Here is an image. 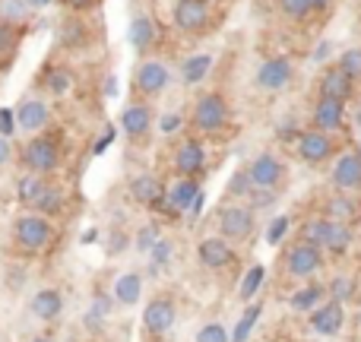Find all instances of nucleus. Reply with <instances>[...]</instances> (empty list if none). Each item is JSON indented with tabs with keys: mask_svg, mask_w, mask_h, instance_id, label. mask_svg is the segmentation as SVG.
<instances>
[{
	"mask_svg": "<svg viewBox=\"0 0 361 342\" xmlns=\"http://www.w3.org/2000/svg\"><path fill=\"white\" fill-rule=\"evenodd\" d=\"M228 118H231V108L222 92H206V95H200L197 105H193V127H197L200 133L225 130Z\"/></svg>",
	"mask_w": 361,
	"mask_h": 342,
	"instance_id": "1",
	"label": "nucleus"
},
{
	"mask_svg": "<svg viewBox=\"0 0 361 342\" xmlns=\"http://www.w3.org/2000/svg\"><path fill=\"white\" fill-rule=\"evenodd\" d=\"M23 162H25V169L32 174H38V178L51 174L61 169V146L51 137H32L23 149Z\"/></svg>",
	"mask_w": 361,
	"mask_h": 342,
	"instance_id": "2",
	"label": "nucleus"
},
{
	"mask_svg": "<svg viewBox=\"0 0 361 342\" xmlns=\"http://www.w3.org/2000/svg\"><path fill=\"white\" fill-rule=\"evenodd\" d=\"M16 244L23 250H29V254H38V250H44L51 244V238H54V228H51V222L44 216H23L16 222Z\"/></svg>",
	"mask_w": 361,
	"mask_h": 342,
	"instance_id": "3",
	"label": "nucleus"
},
{
	"mask_svg": "<svg viewBox=\"0 0 361 342\" xmlns=\"http://www.w3.org/2000/svg\"><path fill=\"white\" fill-rule=\"evenodd\" d=\"M257 228V219L250 206H225L222 216H219V231H222L225 241H247Z\"/></svg>",
	"mask_w": 361,
	"mask_h": 342,
	"instance_id": "4",
	"label": "nucleus"
},
{
	"mask_svg": "<svg viewBox=\"0 0 361 342\" xmlns=\"http://www.w3.org/2000/svg\"><path fill=\"white\" fill-rule=\"evenodd\" d=\"M169 83H171V73L162 61H143L133 70V89H137V95H143V99L162 95L165 89H169Z\"/></svg>",
	"mask_w": 361,
	"mask_h": 342,
	"instance_id": "5",
	"label": "nucleus"
},
{
	"mask_svg": "<svg viewBox=\"0 0 361 342\" xmlns=\"http://www.w3.org/2000/svg\"><path fill=\"white\" fill-rule=\"evenodd\" d=\"M292 80H295V67L288 57H267L260 63V70H257V86L263 92H282V89H288Z\"/></svg>",
	"mask_w": 361,
	"mask_h": 342,
	"instance_id": "6",
	"label": "nucleus"
},
{
	"mask_svg": "<svg viewBox=\"0 0 361 342\" xmlns=\"http://www.w3.org/2000/svg\"><path fill=\"white\" fill-rule=\"evenodd\" d=\"M282 178H286V169H282V162L276 156H269V152H260L247 169V181L257 190H276V187L282 184Z\"/></svg>",
	"mask_w": 361,
	"mask_h": 342,
	"instance_id": "7",
	"label": "nucleus"
},
{
	"mask_svg": "<svg viewBox=\"0 0 361 342\" xmlns=\"http://www.w3.org/2000/svg\"><path fill=\"white\" fill-rule=\"evenodd\" d=\"M209 13H212V6L203 4V0H178L171 16H175V25L180 32L197 35V32H203L209 25Z\"/></svg>",
	"mask_w": 361,
	"mask_h": 342,
	"instance_id": "8",
	"label": "nucleus"
},
{
	"mask_svg": "<svg viewBox=\"0 0 361 342\" xmlns=\"http://www.w3.org/2000/svg\"><path fill=\"white\" fill-rule=\"evenodd\" d=\"M324 267V254L311 244H295L292 250L286 254V273L295 276V279H311L317 269Z\"/></svg>",
	"mask_w": 361,
	"mask_h": 342,
	"instance_id": "9",
	"label": "nucleus"
},
{
	"mask_svg": "<svg viewBox=\"0 0 361 342\" xmlns=\"http://www.w3.org/2000/svg\"><path fill=\"white\" fill-rule=\"evenodd\" d=\"M317 89H320V99H333V102H343L345 105V102L355 95V80H349L336 63H330V67L320 70Z\"/></svg>",
	"mask_w": 361,
	"mask_h": 342,
	"instance_id": "10",
	"label": "nucleus"
},
{
	"mask_svg": "<svg viewBox=\"0 0 361 342\" xmlns=\"http://www.w3.org/2000/svg\"><path fill=\"white\" fill-rule=\"evenodd\" d=\"M336 152L333 146V137L330 133H320V130H305L298 133V159L307 165H320Z\"/></svg>",
	"mask_w": 361,
	"mask_h": 342,
	"instance_id": "11",
	"label": "nucleus"
},
{
	"mask_svg": "<svg viewBox=\"0 0 361 342\" xmlns=\"http://www.w3.org/2000/svg\"><path fill=\"white\" fill-rule=\"evenodd\" d=\"M175 317H178L175 301L171 298H152L143 311V326H146L149 336H165V333L175 326Z\"/></svg>",
	"mask_w": 361,
	"mask_h": 342,
	"instance_id": "12",
	"label": "nucleus"
},
{
	"mask_svg": "<svg viewBox=\"0 0 361 342\" xmlns=\"http://www.w3.org/2000/svg\"><path fill=\"white\" fill-rule=\"evenodd\" d=\"M333 187H336L339 193L361 190V156L358 152H345V156L336 159V165H333Z\"/></svg>",
	"mask_w": 361,
	"mask_h": 342,
	"instance_id": "13",
	"label": "nucleus"
},
{
	"mask_svg": "<svg viewBox=\"0 0 361 342\" xmlns=\"http://www.w3.org/2000/svg\"><path fill=\"white\" fill-rule=\"evenodd\" d=\"M311 121H314V130H320V133L339 130L345 124V105L333 99H317L311 108Z\"/></svg>",
	"mask_w": 361,
	"mask_h": 342,
	"instance_id": "14",
	"label": "nucleus"
},
{
	"mask_svg": "<svg viewBox=\"0 0 361 342\" xmlns=\"http://www.w3.org/2000/svg\"><path fill=\"white\" fill-rule=\"evenodd\" d=\"M197 257L206 269H225L235 263V250L225 238H203L197 248Z\"/></svg>",
	"mask_w": 361,
	"mask_h": 342,
	"instance_id": "15",
	"label": "nucleus"
},
{
	"mask_svg": "<svg viewBox=\"0 0 361 342\" xmlns=\"http://www.w3.org/2000/svg\"><path fill=\"white\" fill-rule=\"evenodd\" d=\"M206 169V152L200 140H184L175 152V171L180 178H197Z\"/></svg>",
	"mask_w": 361,
	"mask_h": 342,
	"instance_id": "16",
	"label": "nucleus"
},
{
	"mask_svg": "<svg viewBox=\"0 0 361 342\" xmlns=\"http://www.w3.org/2000/svg\"><path fill=\"white\" fill-rule=\"evenodd\" d=\"M121 127H124V133L130 140H143L146 133L152 130V108L146 105V102H133V105H127L124 114H121Z\"/></svg>",
	"mask_w": 361,
	"mask_h": 342,
	"instance_id": "17",
	"label": "nucleus"
},
{
	"mask_svg": "<svg viewBox=\"0 0 361 342\" xmlns=\"http://www.w3.org/2000/svg\"><path fill=\"white\" fill-rule=\"evenodd\" d=\"M343 324H345V311L339 301H326V305H317L311 311V326L317 333H324V336H336L343 330Z\"/></svg>",
	"mask_w": 361,
	"mask_h": 342,
	"instance_id": "18",
	"label": "nucleus"
},
{
	"mask_svg": "<svg viewBox=\"0 0 361 342\" xmlns=\"http://www.w3.org/2000/svg\"><path fill=\"white\" fill-rule=\"evenodd\" d=\"M13 118H16V127L19 130H25V133H38L44 124H48V118H51V111H48V105L44 102H38V99H25L23 105L13 111Z\"/></svg>",
	"mask_w": 361,
	"mask_h": 342,
	"instance_id": "19",
	"label": "nucleus"
},
{
	"mask_svg": "<svg viewBox=\"0 0 361 342\" xmlns=\"http://www.w3.org/2000/svg\"><path fill=\"white\" fill-rule=\"evenodd\" d=\"M200 193H203V190H200L197 178H180V181H175V184L169 187V193H165V200H169V206H171V209H175L178 216H180V212H187V209H190V206H193V200H197Z\"/></svg>",
	"mask_w": 361,
	"mask_h": 342,
	"instance_id": "20",
	"label": "nucleus"
},
{
	"mask_svg": "<svg viewBox=\"0 0 361 342\" xmlns=\"http://www.w3.org/2000/svg\"><path fill=\"white\" fill-rule=\"evenodd\" d=\"M127 35H130V44L133 51H140V54H146V51L156 44V23H152V16H146V13H140V16L130 19V29H127Z\"/></svg>",
	"mask_w": 361,
	"mask_h": 342,
	"instance_id": "21",
	"label": "nucleus"
},
{
	"mask_svg": "<svg viewBox=\"0 0 361 342\" xmlns=\"http://www.w3.org/2000/svg\"><path fill=\"white\" fill-rule=\"evenodd\" d=\"M61 311H63V298L57 288H42L32 298V314L38 320H54V317H61Z\"/></svg>",
	"mask_w": 361,
	"mask_h": 342,
	"instance_id": "22",
	"label": "nucleus"
},
{
	"mask_svg": "<svg viewBox=\"0 0 361 342\" xmlns=\"http://www.w3.org/2000/svg\"><path fill=\"white\" fill-rule=\"evenodd\" d=\"M130 193H133V200L137 203H143V206H152L156 200H162L165 197V187L159 184L152 174H140V178H133L130 181Z\"/></svg>",
	"mask_w": 361,
	"mask_h": 342,
	"instance_id": "23",
	"label": "nucleus"
},
{
	"mask_svg": "<svg viewBox=\"0 0 361 342\" xmlns=\"http://www.w3.org/2000/svg\"><path fill=\"white\" fill-rule=\"evenodd\" d=\"M352 225H345V222H330L326 219V238H324V248L330 250V254H345V250L352 248Z\"/></svg>",
	"mask_w": 361,
	"mask_h": 342,
	"instance_id": "24",
	"label": "nucleus"
},
{
	"mask_svg": "<svg viewBox=\"0 0 361 342\" xmlns=\"http://www.w3.org/2000/svg\"><path fill=\"white\" fill-rule=\"evenodd\" d=\"M140 295H143V276L140 273H124L114 279V298L121 301V305H137Z\"/></svg>",
	"mask_w": 361,
	"mask_h": 342,
	"instance_id": "25",
	"label": "nucleus"
},
{
	"mask_svg": "<svg viewBox=\"0 0 361 342\" xmlns=\"http://www.w3.org/2000/svg\"><path fill=\"white\" fill-rule=\"evenodd\" d=\"M355 216H358V206L352 203V200L345 197V193H336V197L326 200V216H324V219H330V222H345V225H349Z\"/></svg>",
	"mask_w": 361,
	"mask_h": 342,
	"instance_id": "26",
	"label": "nucleus"
},
{
	"mask_svg": "<svg viewBox=\"0 0 361 342\" xmlns=\"http://www.w3.org/2000/svg\"><path fill=\"white\" fill-rule=\"evenodd\" d=\"M44 187H48V181H44V178H38V174H25V178H19L16 193H19V200H23L25 206H32V209H35V203L42 200Z\"/></svg>",
	"mask_w": 361,
	"mask_h": 342,
	"instance_id": "27",
	"label": "nucleus"
},
{
	"mask_svg": "<svg viewBox=\"0 0 361 342\" xmlns=\"http://www.w3.org/2000/svg\"><path fill=\"white\" fill-rule=\"evenodd\" d=\"M324 295H326V286H317V282L298 288V292L292 295V311H314V307L320 305V298H324Z\"/></svg>",
	"mask_w": 361,
	"mask_h": 342,
	"instance_id": "28",
	"label": "nucleus"
},
{
	"mask_svg": "<svg viewBox=\"0 0 361 342\" xmlns=\"http://www.w3.org/2000/svg\"><path fill=\"white\" fill-rule=\"evenodd\" d=\"M260 314H263V305H250L247 311L241 314V320L235 324V330H231L228 342H247L250 333H254V326H257V320H260Z\"/></svg>",
	"mask_w": 361,
	"mask_h": 342,
	"instance_id": "29",
	"label": "nucleus"
},
{
	"mask_svg": "<svg viewBox=\"0 0 361 342\" xmlns=\"http://www.w3.org/2000/svg\"><path fill=\"white\" fill-rule=\"evenodd\" d=\"M263 282H267V267L257 263V267H250L241 279V288H238V292H241V301H254L257 292L263 288Z\"/></svg>",
	"mask_w": 361,
	"mask_h": 342,
	"instance_id": "30",
	"label": "nucleus"
},
{
	"mask_svg": "<svg viewBox=\"0 0 361 342\" xmlns=\"http://www.w3.org/2000/svg\"><path fill=\"white\" fill-rule=\"evenodd\" d=\"M209 70H212V57L209 54H193L190 61L184 63V83L187 86H197V83L206 80Z\"/></svg>",
	"mask_w": 361,
	"mask_h": 342,
	"instance_id": "31",
	"label": "nucleus"
},
{
	"mask_svg": "<svg viewBox=\"0 0 361 342\" xmlns=\"http://www.w3.org/2000/svg\"><path fill=\"white\" fill-rule=\"evenodd\" d=\"M301 244H311V248H324V238H326V219H307L305 225H301Z\"/></svg>",
	"mask_w": 361,
	"mask_h": 342,
	"instance_id": "32",
	"label": "nucleus"
},
{
	"mask_svg": "<svg viewBox=\"0 0 361 342\" xmlns=\"http://www.w3.org/2000/svg\"><path fill=\"white\" fill-rule=\"evenodd\" d=\"M44 89H48L51 95H67L70 89H73V73L63 70V67L48 70V76H44Z\"/></svg>",
	"mask_w": 361,
	"mask_h": 342,
	"instance_id": "33",
	"label": "nucleus"
},
{
	"mask_svg": "<svg viewBox=\"0 0 361 342\" xmlns=\"http://www.w3.org/2000/svg\"><path fill=\"white\" fill-rule=\"evenodd\" d=\"M279 4V13L286 19H292V23H305L307 16H311V4L307 0H276Z\"/></svg>",
	"mask_w": 361,
	"mask_h": 342,
	"instance_id": "34",
	"label": "nucleus"
},
{
	"mask_svg": "<svg viewBox=\"0 0 361 342\" xmlns=\"http://www.w3.org/2000/svg\"><path fill=\"white\" fill-rule=\"evenodd\" d=\"M336 67L343 70L349 80H358L361 76V48H349V51H343V54L336 57Z\"/></svg>",
	"mask_w": 361,
	"mask_h": 342,
	"instance_id": "35",
	"label": "nucleus"
},
{
	"mask_svg": "<svg viewBox=\"0 0 361 342\" xmlns=\"http://www.w3.org/2000/svg\"><path fill=\"white\" fill-rule=\"evenodd\" d=\"M61 206H63L61 190L48 184V187H44V193H42V200L35 203V209H38V212H48V216H54V212H61Z\"/></svg>",
	"mask_w": 361,
	"mask_h": 342,
	"instance_id": "36",
	"label": "nucleus"
},
{
	"mask_svg": "<svg viewBox=\"0 0 361 342\" xmlns=\"http://www.w3.org/2000/svg\"><path fill=\"white\" fill-rule=\"evenodd\" d=\"M13 51H16V29H13V23L0 19V63H6Z\"/></svg>",
	"mask_w": 361,
	"mask_h": 342,
	"instance_id": "37",
	"label": "nucleus"
},
{
	"mask_svg": "<svg viewBox=\"0 0 361 342\" xmlns=\"http://www.w3.org/2000/svg\"><path fill=\"white\" fill-rule=\"evenodd\" d=\"M352 286H355V282H352L349 276H336V279L326 286V292H330V301H339V305H345V301L352 298Z\"/></svg>",
	"mask_w": 361,
	"mask_h": 342,
	"instance_id": "38",
	"label": "nucleus"
},
{
	"mask_svg": "<svg viewBox=\"0 0 361 342\" xmlns=\"http://www.w3.org/2000/svg\"><path fill=\"white\" fill-rule=\"evenodd\" d=\"M288 228H292V219H288V216H276L273 222H269V228H267V241L269 244H279L282 238L288 235Z\"/></svg>",
	"mask_w": 361,
	"mask_h": 342,
	"instance_id": "39",
	"label": "nucleus"
},
{
	"mask_svg": "<svg viewBox=\"0 0 361 342\" xmlns=\"http://www.w3.org/2000/svg\"><path fill=\"white\" fill-rule=\"evenodd\" d=\"M149 257H152V267H156V269H162L165 263H169V257H171V241H165V238H159V241L152 244Z\"/></svg>",
	"mask_w": 361,
	"mask_h": 342,
	"instance_id": "40",
	"label": "nucleus"
},
{
	"mask_svg": "<svg viewBox=\"0 0 361 342\" xmlns=\"http://www.w3.org/2000/svg\"><path fill=\"white\" fill-rule=\"evenodd\" d=\"M156 241H159V225H143V228H140V235H137V250L149 254Z\"/></svg>",
	"mask_w": 361,
	"mask_h": 342,
	"instance_id": "41",
	"label": "nucleus"
},
{
	"mask_svg": "<svg viewBox=\"0 0 361 342\" xmlns=\"http://www.w3.org/2000/svg\"><path fill=\"white\" fill-rule=\"evenodd\" d=\"M197 342H228V333H225V326H219V324H206L203 330L197 333Z\"/></svg>",
	"mask_w": 361,
	"mask_h": 342,
	"instance_id": "42",
	"label": "nucleus"
},
{
	"mask_svg": "<svg viewBox=\"0 0 361 342\" xmlns=\"http://www.w3.org/2000/svg\"><path fill=\"white\" fill-rule=\"evenodd\" d=\"M250 190H254V187H250V181H247V171H241V174H235V178H231V184H228L231 197H247Z\"/></svg>",
	"mask_w": 361,
	"mask_h": 342,
	"instance_id": "43",
	"label": "nucleus"
},
{
	"mask_svg": "<svg viewBox=\"0 0 361 342\" xmlns=\"http://www.w3.org/2000/svg\"><path fill=\"white\" fill-rule=\"evenodd\" d=\"M25 16V0H4V16L0 19H23Z\"/></svg>",
	"mask_w": 361,
	"mask_h": 342,
	"instance_id": "44",
	"label": "nucleus"
},
{
	"mask_svg": "<svg viewBox=\"0 0 361 342\" xmlns=\"http://www.w3.org/2000/svg\"><path fill=\"white\" fill-rule=\"evenodd\" d=\"M16 130V118H13V108H0V137H13Z\"/></svg>",
	"mask_w": 361,
	"mask_h": 342,
	"instance_id": "45",
	"label": "nucleus"
},
{
	"mask_svg": "<svg viewBox=\"0 0 361 342\" xmlns=\"http://www.w3.org/2000/svg\"><path fill=\"white\" fill-rule=\"evenodd\" d=\"M178 127H180V118H178V114H165V118H162V133H175Z\"/></svg>",
	"mask_w": 361,
	"mask_h": 342,
	"instance_id": "46",
	"label": "nucleus"
},
{
	"mask_svg": "<svg viewBox=\"0 0 361 342\" xmlns=\"http://www.w3.org/2000/svg\"><path fill=\"white\" fill-rule=\"evenodd\" d=\"M63 4L70 6V10H76V13H82V10H92L99 0H63Z\"/></svg>",
	"mask_w": 361,
	"mask_h": 342,
	"instance_id": "47",
	"label": "nucleus"
},
{
	"mask_svg": "<svg viewBox=\"0 0 361 342\" xmlns=\"http://www.w3.org/2000/svg\"><path fill=\"white\" fill-rule=\"evenodd\" d=\"M10 156H13V149H10V140H4V137H0V169H4V165L10 162Z\"/></svg>",
	"mask_w": 361,
	"mask_h": 342,
	"instance_id": "48",
	"label": "nucleus"
},
{
	"mask_svg": "<svg viewBox=\"0 0 361 342\" xmlns=\"http://www.w3.org/2000/svg\"><path fill=\"white\" fill-rule=\"evenodd\" d=\"M111 140H114V130H105V137H102L99 143H95V152H105V149H108V143H111Z\"/></svg>",
	"mask_w": 361,
	"mask_h": 342,
	"instance_id": "49",
	"label": "nucleus"
},
{
	"mask_svg": "<svg viewBox=\"0 0 361 342\" xmlns=\"http://www.w3.org/2000/svg\"><path fill=\"white\" fill-rule=\"evenodd\" d=\"M307 4H311V13H320V10H326L333 0H307Z\"/></svg>",
	"mask_w": 361,
	"mask_h": 342,
	"instance_id": "50",
	"label": "nucleus"
},
{
	"mask_svg": "<svg viewBox=\"0 0 361 342\" xmlns=\"http://www.w3.org/2000/svg\"><path fill=\"white\" fill-rule=\"evenodd\" d=\"M51 0H25V6H48Z\"/></svg>",
	"mask_w": 361,
	"mask_h": 342,
	"instance_id": "51",
	"label": "nucleus"
},
{
	"mask_svg": "<svg viewBox=\"0 0 361 342\" xmlns=\"http://www.w3.org/2000/svg\"><path fill=\"white\" fill-rule=\"evenodd\" d=\"M32 342H54V339H51V336H35Z\"/></svg>",
	"mask_w": 361,
	"mask_h": 342,
	"instance_id": "52",
	"label": "nucleus"
},
{
	"mask_svg": "<svg viewBox=\"0 0 361 342\" xmlns=\"http://www.w3.org/2000/svg\"><path fill=\"white\" fill-rule=\"evenodd\" d=\"M203 4H209V6H212V4H216V0H203Z\"/></svg>",
	"mask_w": 361,
	"mask_h": 342,
	"instance_id": "53",
	"label": "nucleus"
},
{
	"mask_svg": "<svg viewBox=\"0 0 361 342\" xmlns=\"http://www.w3.org/2000/svg\"><path fill=\"white\" fill-rule=\"evenodd\" d=\"M358 156H361V140H358Z\"/></svg>",
	"mask_w": 361,
	"mask_h": 342,
	"instance_id": "54",
	"label": "nucleus"
},
{
	"mask_svg": "<svg viewBox=\"0 0 361 342\" xmlns=\"http://www.w3.org/2000/svg\"><path fill=\"white\" fill-rule=\"evenodd\" d=\"M358 124H361V114H358Z\"/></svg>",
	"mask_w": 361,
	"mask_h": 342,
	"instance_id": "55",
	"label": "nucleus"
}]
</instances>
